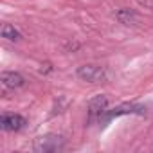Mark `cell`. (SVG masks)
I'll return each mask as SVG.
<instances>
[{"label":"cell","instance_id":"3","mask_svg":"<svg viewBox=\"0 0 153 153\" xmlns=\"http://www.w3.org/2000/svg\"><path fill=\"white\" fill-rule=\"evenodd\" d=\"M76 76L88 83H101L106 79V70L105 67H99V65H81L76 70Z\"/></svg>","mask_w":153,"mask_h":153},{"label":"cell","instance_id":"4","mask_svg":"<svg viewBox=\"0 0 153 153\" xmlns=\"http://www.w3.org/2000/svg\"><path fill=\"white\" fill-rule=\"evenodd\" d=\"M108 108V97L106 96H96L88 101V123L92 124L94 121H99L101 115Z\"/></svg>","mask_w":153,"mask_h":153},{"label":"cell","instance_id":"2","mask_svg":"<svg viewBox=\"0 0 153 153\" xmlns=\"http://www.w3.org/2000/svg\"><path fill=\"white\" fill-rule=\"evenodd\" d=\"M144 112H146V106H142V105H137V103H123V105H119V106H115L112 110L106 108V112L101 115L99 123H110L112 119L121 117V115H131V114L142 115Z\"/></svg>","mask_w":153,"mask_h":153},{"label":"cell","instance_id":"1","mask_svg":"<svg viewBox=\"0 0 153 153\" xmlns=\"http://www.w3.org/2000/svg\"><path fill=\"white\" fill-rule=\"evenodd\" d=\"M65 148V139L58 133H45L34 139L33 151L36 153H58Z\"/></svg>","mask_w":153,"mask_h":153},{"label":"cell","instance_id":"8","mask_svg":"<svg viewBox=\"0 0 153 153\" xmlns=\"http://www.w3.org/2000/svg\"><path fill=\"white\" fill-rule=\"evenodd\" d=\"M2 38H6V40H11V42H20L22 40V34H20V31L18 29H15L11 24H4L2 25Z\"/></svg>","mask_w":153,"mask_h":153},{"label":"cell","instance_id":"6","mask_svg":"<svg viewBox=\"0 0 153 153\" xmlns=\"http://www.w3.org/2000/svg\"><path fill=\"white\" fill-rule=\"evenodd\" d=\"M0 79H2V85H4L6 88H20V87L25 85L24 76H22L20 72H13V70H6V72H2Z\"/></svg>","mask_w":153,"mask_h":153},{"label":"cell","instance_id":"5","mask_svg":"<svg viewBox=\"0 0 153 153\" xmlns=\"http://www.w3.org/2000/svg\"><path fill=\"white\" fill-rule=\"evenodd\" d=\"M27 124V119L20 114H2L0 117V128L4 131H20Z\"/></svg>","mask_w":153,"mask_h":153},{"label":"cell","instance_id":"7","mask_svg":"<svg viewBox=\"0 0 153 153\" xmlns=\"http://www.w3.org/2000/svg\"><path fill=\"white\" fill-rule=\"evenodd\" d=\"M115 18L123 24V25H133L137 22V13L131 9H119L115 13Z\"/></svg>","mask_w":153,"mask_h":153}]
</instances>
